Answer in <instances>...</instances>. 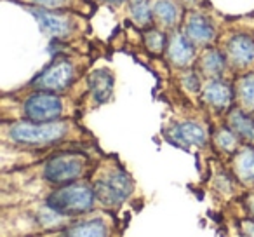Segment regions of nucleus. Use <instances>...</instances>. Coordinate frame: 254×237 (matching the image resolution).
<instances>
[{"label": "nucleus", "mask_w": 254, "mask_h": 237, "mask_svg": "<svg viewBox=\"0 0 254 237\" xmlns=\"http://www.w3.org/2000/svg\"><path fill=\"white\" fill-rule=\"evenodd\" d=\"M212 143H214V147L219 152L226 154V156H230V157L244 145L239 136H237L226 124L219 126V128L212 133Z\"/></svg>", "instance_id": "5701e85b"}, {"label": "nucleus", "mask_w": 254, "mask_h": 237, "mask_svg": "<svg viewBox=\"0 0 254 237\" xmlns=\"http://www.w3.org/2000/svg\"><path fill=\"white\" fill-rule=\"evenodd\" d=\"M181 85L183 89H187L191 94H200L202 87H204V80H202V74L195 67L187 68V70H181Z\"/></svg>", "instance_id": "b1692460"}, {"label": "nucleus", "mask_w": 254, "mask_h": 237, "mask_svg": "<svg viewBox=\"0 0 254 237\" xmlns=\"http://www.w3.org/2000/svg\"><path fill=\"white\" fill-rule=\"evenodd\" d=\"M195 68L200 72L205 80L207 79H218V77H225L226 72L230 70V61L223 47L209 46L200 49Z\"/></svg>", "instance_id": "ddd939ff"}, {"label": "nucleus", "mask_w": 254, "mask_h": 237, "mask_svg": "<svg viewBox=\"0 0 254 237\" xmlns=\"http://www.w3.org/2000/svg\"><path fill=\"white\" fill-rule=\"evenodd\" d=\"M21 5H30V7L51 9V11H73L78 14L85 16L87 5L85 0H14Z\"/></svg>", "instance_id": "412c9836"}, {"label": "nucleus", "mask_w": 254, "mask_h": 237, "mask_svg": "<svg viewBox=\"0 0 254 237\" xmlns=\"http://www.w3.org/2000/svg\"><path fill=\"white\" fill-rule=\"evenodd\" d=\"M33 19L37 21L39 28L47 37L56 40H70L73 37L80 35L84 30V16L73 11H51V9L30 7L23 5Z\"/></svg>", "instance_id": "0eeeda50"}, {"label": "nucleus", "mask_w": 254, "mask_h": 237, "mask_svg": "<svg viewBox=\"0 0 254 237\" xmlns=\"http://www.w3.org/2000/svg\"><path fill=\"white\" fill-rule=\"evenodd\" d=\"M92 160L80 150H58L40 164V180L51 187L82 181L92 171Z\"/></svg>", "instance_id": "f03ea898"}, {"label": "nucleus", "mask_w": 254, "mask_h": 237, "mask_svg": "<svg viewBox=\"0 0 254 237\" xmlns=\"http://www.w3.org/2000/svg\"><path fill=\"white\" fill-rule=\"evenodd\" d=\"M126 7L129 19L139 30L153 26V0H127Z\"/></svg>", "instance_id": "aec40b11"}, {"label": "nucleus", "mask_w": 254, "mask_h": 237, "mask_svg": "<svg viewBox=\"0 0 254 237\" xmlns=\"http://www.w3.org/2000/svg\"><path fill=\"white\" fill-rule=\"evenodd\" d=\"M225 124L235 133L242 143H251L254 145V115L240 108L239 105L233 106L226 113Z\"/></svg>", "instance_id": "dca6fc26"}, {"label": "nucleus", "mask_w": 254, "mask_h": 237, "mask_svg": "<svg viewBox=\"0 0 254 237\" xmlns=\"http://www.w3.org/2000/svg\"><path fill=\"white\" fill-rule=\"evenodd\" d=\"M181 30L198 49L216 46V42L219 40L218 23L205 9L187 11L183 23H181Z\"/></svg>", "instance_id": "6e6552de"}, {"label": "nucleus", "mask_w": 254, "mask_h": 237, "mask_svg": "<svg viewBox=\"0 0 254 237\" xmlns=\"http://www.w3.org/2000/svg\"><path fill=\"white\" fill-rule=\"evenodd\" d=\"M141 40L145 49L153 56H164L166 54L167 40H169V33L164 30L157 28L155 25L150 26L146 30H141Z\"/></svg>", "instance_id": "4be33fe9"}, {"label": "nucleus", "mask_w": 254, "mask_h": 237, "mask_svg": "<svg viewBox=\"0 0 254 237\" xmlns=\"http://www.w3.org/2000/svg\"><path fill=\"white\" fill-rule=\"evenodd\" d=\"M56 237H110V227L105 218H91L66 225Z\"/></svg>", "instance_id": "f3484780"}, {"label": "nucleus", "mask_w": 254, "mask_h": 237, "mask_svg": "<svg viewBox=\"0 0 254 237\" xmlns=\"http://www.w3.org/2000/svg\"><path fill=\"white\" fill-rule=\"evenodd\" d=\"M233 178L244 187H254V145L244 143L232 156Z\"/></svg>", "instance_id": "2eb2a0df"}, {"label": "nucleus", "mask_w": 254, "mask_h": 237, "mask_svg": "<svg viewBox=\"0 0 254 237\" xmlns=\"http://www.w3.org/2000/svg\"><path fill=\"white\" fill-rule=\"evenodd\" d=\"M187 9L178 0H153V25L171 33L181 28Z\"/></svg>", "instance_id": "4468645a"}, {"label": "nucleus", "mask_w": 254, "mask_h": 237, "mask_svg": "<svg viewBox=\"0 0 254 237\" xmlns=\"http://www.w3.org/2000/svg\"><path fill=\"white\" fill-rule=\"evenodd\" d=\"M98 2L106 4V5H112V7H115V9L122 7V5H127V0H98Z\"/></svg>", "instance_id": "bb28decb"}, {"label": "nucleus", "mask_w": 254, "mask_h": 237, "mask_svg": "<svg viewBox=\"0 0 254 237\" xmlns=\"http://www.w3.org/2000/svg\"><path fill=\"white\" fill-rule=\"evenodd\" d=\"M242 234L246 237H254V218L251 220H244L242 222Z\"/></svg>", "instance_id": "a878e982"}, {"label": "nucleus", "mask_w": 254, "mask_h": 237, "mask_svg": "<svg viewBox=\"0 0 254 237\" xmlns=\"http://www.w3.org/2000/svg\"><path fill=\"white\" fill-rule=\"evenodd\" d=\"M19 119L32 122H54L70 119L66 98L58 92L32 91L18 99Z\"/></svg>", "instance_id": "39448f33"}, {"label": "nucleus", "mask_w": 254, "mask_h": 237, "mask_svg": "<svg viewBox=\"0 0 254 237\" xmlns=\"http://www.w3.org/2000/svg\"><path fill=\"white\" fill-rule=\"evenodd\" d=\"M198 49L181 28L174 30L169 33V40H167V47H166V60L176 70H187V68L195 67L198 58Z\"/></svg>", "instance_id": "9b49d317"}, {"label": "nucleus", "mask_w": 254, "mask_h": 237, "mask_svg": "<svg viewBox=\"0 0 254 237\" xmlns=\"http://www.w3.org/2000/svg\"><path fill=\"white\" fill-rule=\"evenodd\" d=\"M96 192V199L105 208H120L134 192V181L119 164H110L96 173L91 181Z\"/></svg>", "instance_id": "20e7f679"}, {"label": "nucleus", "mask_w": 254, "mask_h": 237, "mask_svg": "<svg viewBox=\"0 0 254 237\" xmlns=\"http://www.w3.org/2000/svg\"><path fill=\"white\" fill-rule=\"evenodd\" d=\"M200 99L209 110L216 113H228L237 101L235 84L226 77L207 79L200 92Z\"/></svg>", "instance_id": "9d476101"}, {"label": "nucleus", "mask_w": 254, "mask_h": 237, "mask_svg": "<svg viewBox=\"0 0 254 237\" xmlns=\"http://www.w3.org/2000/svg\"><path fill=\"white\" fill-rule=\"evenodd\" d=\"M98 199L92 188V183L87 181H77V183L64 185V187L53 188L44 199V206L56 213L61 218H73L94 211Z\"/></svg>", "instance_id": "7ed1b4c3"}, {"label": "nucleus", "mask_w": 254, "mask_h": 237, "mask_svg": "<svg viewBox=\"0 0 254 237\" xmlns=\"http://www.w3.org/2000/svg\"><path fill=\"white\" fill-rule=\"evenodd\" d=\"M167 140L174 145L181 147V149H204L209 142L207 129L197 121L191 119H185V121L174 122L169 129H167Z\"/></svg>", "instance_id": "f8f14e48"}, {"label": "nucleus", "mask_w": 254, "mask_h": 237, "mask_svg": "<svg viewBox=\"0 0 254 237\" xmlns=\"http://www.w3.org/2000/svg\"><path fill=\"white\" fill-rule=\"evenodd\" d=\"M87 91L96 105H103L112 98L113 92V74L106 68L94 70L87 77Z\"/></svg>", "instance_id": "a211bd4d"}, {"label": "nucleus", "mask_w": 254, "mask_h": 237, "mask_svg": "<svg viewBox=\"0 0 254 237\" xmlns=\"http://www.w3.org/2000/svg\"><path fill=\"white\" fill-rule=\"evenodd\" d=\"M82 63L71 56H56L47 67H44L32 80L28 89L32 91H49L63 94L66 92L82 74Z\"/></svg>", "instance_id": "423d86ee"}, {"label": "nucleus", "mask_w": 254, "mask_h": 237, "mask_svg": "<svg viewBox=\"0 0 254 237\" xmlns=\"http://www.w3.org/2000/svg\"><path fill=\"white\" fill-rule=\"evenodd\" d=\"M235 84L237 103L240 108L254 115V70L239 74Z\"/></svg>", "instance_id": "6ab92c4d"}, {"label": "nucleus", "mask_w": 254, "mask_h": 237, "mask_svg": "<svg viewBox=\"0 0 254 237\" xmlns=\"http://www.w3.org/2000/svg\"><path fill=\"white\" fill-rule=\"evenodd\" d=\"M223 49L230 61V68L239 74L254 70V33L233 30L223 40Z\"/></svg>", "instance_id": "1a4fd4ad"}, {"label": "nucleus", "mask_w": 254, "mask_h": 237, "mask_svg": "<svg viewBox=\"0 0 254 237\" xmlns=\"http://www.w3.org/2000/svg\"><path fill=\"white\" fill-rule=\"evenodd\" d=\"M80 129L71 119L54 122H32L14 119L2 122V138L16 149L40 150L60 147L70 140H77Z\"/></svg>", "instance_id": "f257e3e1"}, {"label": "nucleus", "mask_w": 254, "mask_h": 237, "mask_svg": "<svg viewBox=\"0 0 254 237\" xmlns=\"http://www.w3.org/2000/svg\"><path fill=\"white\" fill-rule=\"evenodd\" d=\"M187 11H193V9H204L205 0H178Z\"/></svg>", "instance_id": "393cba45"}]
</instances>
